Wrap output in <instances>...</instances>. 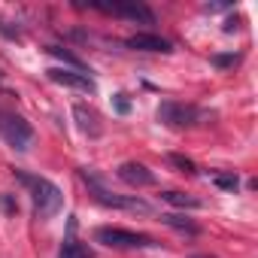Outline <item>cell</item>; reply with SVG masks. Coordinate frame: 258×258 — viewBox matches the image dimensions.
I'll return each instance as SVG.
<instances>
[{"instance_id": "obj_1", "label": "cell", "mask_w": 258, "mask_h": 258, "mask_svg": "<svg viewBox=\"0 0 258 258\" xmlns=\"http://www.w3.org/2000/svg\"><path fill=\"white\" fill-rule=\"evenodd\" d=\"M13 173H16V179L28 188V195H31V201H34V213H37V219L49 222L52 216L61 213V207H64V195H61V188H58L52 179L37 176V173H25V170H13Z\"/></svg>"}, {"instance_id": "obj_2", "label": "cell", "mask_w": 258, "mask_h": 258, "mask_svg": "<svg viewBox=\"0 0 258 258\" xmlns=\"http://www.w3.org/2000/svg\"><path fill=\"white\" fill-rule=\"evenodd\" d=\"M79 179L85 182L88 195H91L97 204H103V207L127 210V213H152V207H149L146 201H140L137 195H115V191H109V188H106V182H103L91 167H79Z\"/></svg>"}, {"instance_id": "obj_3", "label": "cell", "mask_w": 258, "mask_h": 258, "mask_svg": "<svg viewBox=\"0 0 258 258\" xmlns=\"http://www.w3.org/2000/svg\"><path fill=\"white\" fill-rule=\"evenodd\" d=\"M213 112L207 109H198L191 103H176V100H164L158 106V121L167 124V127H195V124H204L210 121Z\"/></svg>"}, {"instance_id": "obj_4", "label": "cell", "mask_w": 258, "mask_h": 258, "mask_svg": "<svg viewBox=\"0 0 258 258\" xmlns=\"http://www.w3.org/2000/svg\"><path fill=\"white\" fill-rule=\"evenodd\" d=\"M0 137L7 140V146H13L16 152H28L31 140H34V127L28 118H22L19 112L0 109Z\"/></svg>"}, {"instance_id": "obj_5", "label": "cell", "mask_w": 258, "mask_h": 258, "mask_svg": "<svg viewBox=\"0 0 258 258\" xmlns=\"http://www.w3.org/2000/svg\"><path fill=\"white\" fill-rule=\"evenodd\" d=\"M94 243L109 246V249H149V246H158L149 234L124 231V228H112V225L97 228V231H94Z\"/></svg>"}, {"instance_id": "obj_6", "label": "cell", "mask_w": 258, "mask_h": 258, "mask_svg": "<svg viewBox=\"0 0 258 258\" xmlns=\"http://www.w3.org/2000/svg\"><path fill=\"white\" fill-rule=\"evenodd\" d=\"M94 10L100 13H109V16H121V19H131V22H143V25H155V16L149 7L137 4V0H118V4H91Z\"/></svg>"}, {"instance_id": "obj_7", "label": "cell", "mask_w": 258, "mask_h": 258, "mask_svg": "<svg viewBox=\"0 0 258 258\" xmlns=\"http://www.w3.org/2000/svg\"><path fill=\"white\" fill-rule=\"evenodd\" d=\"M118 179L124 182V185H131V188H146V185H155V173L146 167V164H140V161H124V164H118Z\"/></svg>"}, {"instance_id": "obj_8", "label": "cell", "mask_w": 258, "mask_h": 258, "mask_svg": "<svg viewBox=\"0 0 258 258\" xmlns=\"http://www.w3.org/2000/svg\"><path fill=\"white\" fill-rule=\"evenodd\" d=\"M46 73H49V79L58 82V85L79 88V91H88V94L97 91V85H94V79H91L88 73H76V70H64V67H52V70H46Z\"/></svg>"}, {"instance_id": "obj_9", "label": "cell", "mask_w": 258, "mask_h": 258, "mask_svg": "<svg viewBox=\"0 0 258 258\" xmlns=\"http://www.w3.org/2000/svg\"><path fill=\"white\" fill-rule=\"evenodd\" d=\"M124 46L134 49V52H155V55H170L173 52V43L158 37V34H134V37L124 40Z\"/></svg>"}, {"instance_id": "obj_10", "label": "cell", "mask_w": 258, "mask_h": 258, "mask_svg": "<svg viewBox=\"0 0 258 258\" xmlns=\"http://www.w3.org/2000/svg\"><path fill=\"white\" fill-rule=\"evenodd\" d=\"M73 118H76V124H79V131H82V134H88V137H100V134H103L100 115H97L91 106L76 103V106H73Z\"/></svg>"}, {"instance_id": "obj_11", "label": "cell", "mask_w": 258, "mask_h": 258, "mask_svg": "<svg viewBox=\"0 0 258 258\" xmlns=\"http://www.w3.org/2000/svg\"><path fill=\"white\" fill-rule=\"evenodd\" d=\"M58 258H91V252H88V249L73 237V222H70V234L64 237V246H61Z\"/></svg>"}, {"instance_id": "obj_12", "label": "cell", "mask_w": 258, "mask_h": 258, "mask_svg": "<svg viewBox=\"0 0 258 258\" xmlns=\"http://www.w3.org/2000/svg\"><path fill=\"white\" fill-rule=\"evenodd\" d=\"M46 52H49V55H55V58H61V61H64V64H70V67H76V73H91V70L85 67V61H82V58H76L73 52H67L64 46H49Z\"/></svg>"}, {"instance_id": "obj_13", "label": "cell", "mask_w": 258, "mask_h": 258, "mask_svg": "<svg viewBox=\"0 0 258 258\" xmlns=\"http://www.w3.org/2000/svg\"><path fill=\"white\" fill-rule=\"evenodd\" d=\"M161 198H164L167 204L179 207V210H195V207H201V201H198L195 195H185V191H161Z\"/></svg>"}, {"instance_id": "obj_14", "label": "cell", "mask_w": 258, "mask_h": 258, "mask_svg": "<svg viewBox=\"0 0 258 258\" xmlns=\"http://www.w3.org/2000/svg\"><path fill=\"white\" fill-rule=\"evenodd\" d=\"M161 222H164V225H170V228H176V231H182V234H191V237L201 231V228H198L191 219H185V216H176V213H164V216H161Z\"/></svg>"}, {"instance_id": "obj_15", "label": "cell", "mask_w": 258, "mask_h": 258, "mask_svg": "<svg viewBox=\"0 0 258 258\" xmlns=\"http://www.w3.org/2000/svg\"><path fill=\"white\" fill-rule=\"evenodd\" d=\"M210 182H213L216 188H222V191H231V195L240 188V179H237V173H225V170L213 173V176H210Z\"/></svg>"}, {"instance_id": "obj_16", "label": "cell", "mask_w": 258, "mask_h": 258, "mask_svg": "<svg viewBox=\"0 0 258 258\" xmlns=\"http://www.w3.org/2000/svg\"><path fill=\"white\" fill-rule=\"evenodd\" d=\"M170 164H173L179 173H185V176H195V173H198L195 161H191V158H185V155H179V152H173V155H170Z\"/></svg>"}, {"instance_id": "obj_17", "label": "cell", "mask_w": 258, "mask_h": 258, "mask_svg": "<svg viewBox=\"0 0 258 258\" xmlns=\"http://www.w3.org/2000/svg\"><path fill=\"white\" fill-rule=\"evenodd\" d=\"M213 64L222 67V70H225V67H237V64H240V55H213Z\"/></svg>"}, {"instance_id": "obj_18", "label": "cell", "mask_w": 258, "mask_h": 258, "mask_svg": "<svg viewBox=\"0 0 258 258\" xmlns=\"http://www.w3.org/2000/svg\"><path fill=\"white\" fill-rule=\"evenodd\" d=\"M112 103H115V112H118V115H127V112H131V103H127V97H124V94H115V97H112Z\"/></svg>"}, {"instance_id": "obj_19", "label": "cell", "mask_w": 258, "mask_h": 258, "mask_svg": "<svg viewBox=\"0 0 258 258\" xmlns=\"http://www.w3.org/2000/svg\"><path fill=\"white\" fill-rule=\"evenodd\" d=\"M0 204H4L7 216H16V213H19V204L13 201V195H0Z\"/></svg>"}, {"instance_id": "obj_20", "label": "cell", "mask_w": 258, "mask_h": 258, "mask_svg": "<svg viewBox=\"0 0 258 258\" xmlns=\"http://www.w3.org/2000/svg\"><path fill=\"white\" fill-rule=\"evenodd\" d=\"M188 258H216V255H207V252H198V255H188Z\"/></svg>"}]
</instances>
